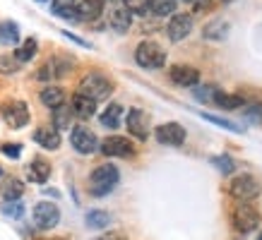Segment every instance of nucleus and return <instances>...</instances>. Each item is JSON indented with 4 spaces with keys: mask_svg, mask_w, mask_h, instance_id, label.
Segmentation results:
<instances>
[{
    "mask_svg": "<svg viewBox=\"0 0 262 240\" xmlns=\"http://www.w3.org/2000/svg\"><path fill=\"white\" fill-rule=\"evenodd\" d=\"M72 123V111L65 108V106H58L53 108V128L56 130H68Z\"/></svg>",
    "mask_w": 262,
    "mask_h": 240,
    "instance_id": "c756f323",
    "label": "nucleus"
},
{
    "mask_svg": "<svg viewBox=\"0 0 262 240\" xmlns=\"http://www.w3.org/2000/svg\"><path fill=\"white\" fill-rule=\"evenodd\" d=\"M3 214L10 216V219H22V216H24V204L19 200L5 202V204H3Z\"/></svg>",
    "mask_w": 262,
    "mask_h": 240,
    "instance_id": "473e14b6",
    "label": "nucleus"
},
{
    "mask_svg": "<svg viewBox=\"0 0 262 240\" xmlns=\"http://www.w3.org/2000/svg\"><path fill=\"white\" fill-rule=\"evenodd\" d=\"M168 39L173 41V43H178V41L188 39L192 32V15H188V12H178V15H171V19H168Z\"/></svg>",
    "mask_w": 262,
    "mask_h": 240,
    "instance_id": "9d476101",
    "label": "nucleus"
},
{
    "mask_svg": "<svg viewBox=\"0 0 262 240\" xmlns=\"http://www.w3.org/2000/svg\"><path fill=\"white\" fill-rule=\"evenodd\" d=\"M209 163H212V166H214L216 171L222 173V176H229V173H233V171H236V161L231 159L229 154H222V156H212V159H209Z\"/></svg>",
    "mask_w": 262,
    "mask_h": 240,
    "instance_id": "7c9ffc66",
    "label": "nucleus"
},
{
    "mask_svg": "<svg viewBox=\"0 0 262 240\" xmlns=\"http://www.w3.org/2000/svg\"><path fill=\"white\" fill-rule=\"evenodd\" d=\"M27 176H29V180L32 183H46L48 178H51V163H48L46 159H41V156H36V159H32V163H29V168H27Z\"/></svg>",
    "mask_w": 262,
    "mask_h": 240,
    "instance_id": "f3484780",
    "label": "nucleus"
},
{
    "mask_svg": "<svg viewBox=\"0 0 262 240\" xmlns=\"http://www.w3.org/2000/svg\"><path fill=\"white\" fill-rule=\"evenodd\" d=\"M0 152L5 154L8 159H19L22 156V144H15V142H5L0 147Z\"/></svg>",
    "mask_w": 262,
    "mask_h": 240,
    "instance_id": "c9c22d12",
    "label": "nucleus"
},
{
    "mask_svg": "<svg viewBox=\"0 0 262 240\" xmlns=\"http://www.w3.org/2000/svg\"><path fill=\"white\" fill-rule=\"evenodd\" d=\"M168 77H171V82L178 84V87H198L200 70L192 67V65H173L171 72H168Z\"/></svg>",
    "mask_w": 262,
    "mask_h": 240,
    "instance_id": "4468645a",
    "label": "nucleus"
},
{
    "mask_svg": "<svg viewBox=\"0 0 262 240\" xmlns=\"http://www.w3.org/2000/svg\"><path fill=\"white\" fill-rule=\"evenodd\" d=\"M77 94L87 96L92 101H103V99H108L113 94V82L101 75V72H89L80 80V89H77Z\"/></svg>",
    "mask_w": 262,
    "mask_h": 240,
    "instance_id": "f03ea898",
    "label": "nucleus"
},
{
    "mask_svg": "<svg viewBox=\"0 0 262 240\" xmlns=\"http://www.w3.org/2000/svg\"><path fill=\"white\" fill-rule=\"evenodd\" d=\"M0 176H3V168H0Z\"/></svg>",
    "mask_w": 262,
    "mask_h": 240,
    "instance_id": "c03bdc74",
    "label": "nucleus"
},
{
    "mask_svg": "<svg viewBox=\"0 0 262 240\" xmlns=\"http://www.w3.org/2000/svg\"><path fill=\"white\" fill-rule=\"evenodd\" d=\"M72 65H75V60H70V58H53V60H48L46 65H41L39 72H36V77L43 82L53 80V77H65V75L72 70Z\"/></svg>",
    "mask_w": 262,
    "mask_h": 240,
    "instance_id": "ddd939ff",
    "label": "nucleus"
},
{
    "mask_svg": "<svg viewBox=\"0 0 262 240\" xmlns=\"http://www.w3.org/2000/svg\"><path fill=\"white\" fill-rule=\"evenodd\" d=\"M127 130H130V135L137 137V139H147L149 137V115L142 111V108H133V111H127Z\"/></svg>",
    "mask_w": 262,
    "mask_h": 240,
    "instance_id": "f8f14e48",
    "label": "nucleus"
},
{
    "mask_svg": "<svg viewBox=\"0 0 262 240\" xmlns=\"http://www.w3.org/2000/svg\"><path fill=\"white\" fill-rule=\"evenodd\" d=\"M17 67H19V63H17L15 58H10V56L0 58V72H5V75H15Z\"/></svg>",
    "mask_w": 262,
    "mask_h": 240,
    "instance_id": "4c0bfd02",
    "label": "nucleus"
},
{
    "mask_svg": "<svg viewBox=\"0 0 262 240\" xmlns=\"http://www.w3.org/2000/svg\"><path fill=\"white\" fill-rule=\"evenodd\" d=\"M0 195L5 202H15L24 195V183L19 178H5L3 180V187H0Z\"/></svg>",
    "mask_w": 262,
    "mask_h": 240,
    "instance_id": "412c9836",
    "label": "nucleus"
},
{
    "mask_svg": "<svg viewBox=\"0 0 262 240\" xmlns=\"http://www.w3.org/2000/svg\"><path fill=\"white\" fill-rule=\"evenodd\" d=\"M41 104L48 108H58L65 104V91L60 87H46L41 91Z\"/></svg>",
    "mask_w": 262,
    "mask_h": 240,
    "instance_id": "a878e982",
    "label": "nucleus"
},
{
    "mask_svg": "<svg viewBox=\"0 0 262 240\" xmlns=\"http://www.w3.org/2000/svg\"><path fill=\"white\" fill-rule=\"evenodd\" d=\"M202 118L209 120V123H214V125H219V128H224V130H231V132H243V130H241V125H236V123H231V120L216 118V115H209V113H202Z\"/></svg>",
    "mask_w": 262,
    "mask_h": 240,
    "instance_id": "72a5a7b5",
    "label": "nucleus"
},
{
    "mask_svg": "<svg viewBox=\"0 0 262 240\" xmlns=\"http://www.w3.org/2000/svg\"><path fill=\"white\" fill-rule=\"evenodd\" d=\"M214 104L226 108V111H236V108H243L246 106V99L241 94H229V91H216L214 94Z\"/></svg>",
    "mask_w": 262,
    "mask_h": 240,
    "instance_id": "5701e85b",
    "label": "nucleus"
},
{
    "mask_svg": "<svg viewBox=\"0 0 262 240\" xmlns=\"http://www.w3.org/2000/svg\"><path fill=\"white\" fill-rule=\"evenodd\" d=\"M0 43H3V46H15V43H19V27H17L12 19L0 22Z\"/></svg>",
    "mask_w": 262,
    "mask_h": 240,
    "instance_id": "393cba45",
    "label": "nucleus"
},
{
    "mask_svg": "<svg viewBox=\"0 0 262 240\" xmlns=\"http://www.w3.org/2000/svg\"><path fill=\"white\" fill-rule=\"evenodd\" d=\"M70 144H72V149H75L77 154H94L96 149H99V139H96V135L89 128H84V125L72 128Z\"/></svg>",
    "mask_w": 262,
    "mask_h": 240,
    "instance_id": "1a4fd4ad",
    "label": "nucleus"
},
{
    "mask_svg": "<svg viewBox=\"0 0 262 240\" xmlns=\"http://www.w3.org/2000/svg\"><path fill=\"white\" fill-rule=\"evenodd\" d=\"M72 113L82 120H89L96 113V101H92V99L82 94H75L72 96Z\"/></svg>",
    "mask_w": 262,
    "mask_h": 240,
    "instance_id": "a211bd4d",
    "label": "nucleus"
},
{
    "mask_svg": "<svg viewBox=\"0 0 262 240\" xmlns=\"http://www.w3.org/2000/svg\"><path fill=\"white\" fill-rule=\"evenodd\" d=\"M84 224H87V228H106V226H111V214L103 209H92L84 216Z\"/></svg>",
    "mask_w": 262,
    "mask_h": 240,
    "instance_id": "bb28decb",
    "label": "nucleus"
},
{
    "mask_svg": "<svg viewBox=\"0 0 262 240\" xmlns=\"http://www.w3.org/2000/svg\"><path fill=\"white\" fill-rule=\"evenodd\" d=\"M34 142L39 144L41 149L56 152L58 147H60V132L56 128H39L34 132Z\"/></svg>",
    "mask_w": 262,
    "mask_h": 240,
    "instance_id": "2eb2a0df",
    "label": "nucleus"
},
{
    "mask_svg": "<svg viewBox=\"0 0 262 240\" xmlns=\"http://www.w3.org/2000/svg\"><path fill=\"white\" fill-rule=\"evenodd\" d=\"M51 10H53V15L60 17V19L77 22V3H75V0H51Z\"/></svg>",
    "mask_w": 262,
    "mask_h": 240,
    "instance_id": "6ab92c4d",
    "label": "nucleus"
},
{
    "mask_svg": "<svg viewBox=\"0 0 262 240\" xmlns=\"http://www.w3.org/2000/svg\"><path fill=\"white\" fill-rule=\"evenodd\" d=\"M216 91H219V89H216L214 84H202V87H195L192 96H195L198 101H202V104H209V101H214Z\"/></svg>",
    "mask_w": 262,
    "mask_h": 240,
    "instance_id": "2f4dec72",
    "label": "nucleus"
},
{
    "mask_svg": "<svg viewBox=\"0 0 262 240\" xmlns=\"http://www.w3.org/2000/svg\"><path fill=\"white\" fill-rule=\"evenodd\" d=\"M60 221V209L53 202H39L34 207V226L39 231H48V228H56Z\"/></svg>",
    "mask_w": 262,
    "mask_h": 240,
    "instance_id": "6e6552de",
    "label": "nucleus"
},
{
    "mask_svg": "<svg viewBox=\"0 0 262 240\" xmlns=\"http://www.w3.org/2000/svg\"><path fill=\"white\" fill-rule=\"evenodd\" d=\"M229 192L233 200L238 202H250L255 200L257 195H260V183H257V178L255 176H248V173H241L231 180L229 185Z\"/></svg>",
    "mask_w": 262,
    "mask_h": 240,
    "instance_id": "39448f33",
    "label": "nucleus"
},
{
    "mask_svg": "<svg viewBox=\"0 0 262 240\" xmlns=\"http://www.w3.org/2000/svg\"><path fill=\"white\" fill-rule=\"evenodd\" d=\"M147 12L154 17H166L176 12V0H149L147 3Z\"/></svg>",
    "mask_w": 262,
    "mask_h": 240,
    "instance_id": "cd10ccee",
    "label": "nucleus"
},
{
    "mask_svg": "<svg viewBox=\"0 0 262 240\" xmlns=\"http://www.w3.org/2000/svg\"><path fill=\"white\" fill-rule=\"evenodd\" d=\"M257 240H262V233H260V238H257Z\"/></svg>",
    "mask_w": 262,
    "mask_h": 240,
    "instance_id": "37998d69",
    "label": "nucleus"
},
{
    "mask_svg": "<svg viewBox=\"0 0 262 240\" xmlns=\"http://www.w3.org/2000/svg\"><path fill=\"white\" fill-rule=\"evenodd\" d=\"M48 240H68V238H48Z\"/></svg>",
    "mask_w": 262,
    "mask_h": 240,
    "instance_id": "a19ab883",
    "label": "nucleus"
},
{
    "mask_svg": "<svg viewBox=\"0 0 262 240\" xmlns=\"http://www.w3.org/2000/svg\"><path fill=\"white\" fill-rule=\"evenodd\" d=\"M96 240H127V235L120 231H108V233H103V235H99Z\"/></svg>",
    "mask_w": 262,
    "mask_h": 240,
    "instance_id": "58836bf2",
    "label": "nucleus"
},
{
    "mask_svg": "<svg viewBox=\"0 0 262 240\" xmlns=\"http://www.w3.org/2000/svg\"><path fill=\"white\" fill-rule=\"evenodd\" d=\"M135 60L144 70H159L166 63V53H164V48L157 41H142L135 48Z\"/></svg>",
    "mask_w": 262,
    "mask_h": 240,
    "instance_id": "7ed1b4c3",
    "label": "nucleus"
},
{
    "mask_svg": "<svg viewBox=\"0 0 262 240\" xmlns=\"http://www.w3.org/2000/svg\"><path fill=\"white\" fill-rule=\"evenodd\" d=\"M147 3H149V0H123V8H125L130 15H144V12H147Z\"/></svg>",
    "mask_w": 262,
    "mask_h": 240,
    "instance_id": "f704fd0d",
    "label": "nucleus"
},
{
    "mask_svg": "<svg viewBox=\"0 0 262 240\" xmlns=\"http://www.w3.org/2000/svg\"><path fill=\"white\" fill-rule=\"evenodd\" d=\"M231 224L238 233H253L257 226H260V211L255 207H250L248 202H238V207L233 209L231 214Z\"/></svg>",
    "mask_w": 262,
    "mask_h": 240,
    "instance_id": "20e7f679",
    "label": "nucleus"
},
{
    "mask_svg": "<svg viewBox=\"0 0 262 240\" xmlns=\"http://www.w3.org/2000/svg\"><path fill=\"white\" fill-rule=\"evenodd\" d=\"M108 24H111V29H116L118 34H125L127 29H130V24H133V15H130L125 8H116V10H111V15H108Z\"/></svg>",
    "mask_w": 262,
    "mask_h": 240,
    "instance_id": "aec40b11",
    "label": "nucleus"
},
{
    "mask_svg": "<svg viewBox=\"0 0 262 240\" xmlns=\"http://www.w3.org/2000/svg\"><path fill=\"white\" fill-rule=\"evenodd\" d=\"M36 51H39V43H36V39H27L22 46L15 51V60H17V63H29V60L36 56Z\"/></svg>",
    "mask_w": 262,
    "mask_h": 240,
    "instance_id": "c85d7f7f",
    "label": "nucleus"
},
{
    "mask_svg": "<svg viewBox=\"0 0 262 240\" xmlns=\"http://www.w3.org/2000/svg\"><path fill=\"white\" fill-rule=\"evenodd\" d=\"M222 3H233V0H222Z\"/></svg>",
    "mask_w": 262,
    "mask_h": 240,
    "instance_id": "79ce46f5",
    "label": "nucleus"
},
{
    "mask_svg": "<svg viewBox=\"0 0 262 240\" xmlns=\"http://www.w3.org/2000/svg\"><path fill=\"white\" fill-rule=\"evenodd\" d=\"M246 108V118L248 120H253V123H260L262 120V104H248V106H243Z\"/></svg>",
    "mask_w": 262,
    "mask_h": 240,
    "instance_id": "e433bc0d",
    "label": "nucleus"
},
{
    "mask_svg": "<svg viewBox=\"0 0 262 240\" xmlns=\"http://www.w3.org/2000/svg\"><path fill=\"white\" fill-rule=\"evenodd\" d=\"M226 34H229V22H224V19H212L202 29V36L209 41H222L226 39Z\"/></svg>",
    "mask_w": 262,
    "mask_h": 240,
    "instance_id": "b1692460",
    "label": "nucleus"
},
{
    "mask_svg": "<svg viewBox=\"0 0 262 240\" xmlns=\"http://www.w3.org/2000/svg\"><path fill=\"white\" fill-rule=\"evenodd\" d=\"M39 3H43V0H39Z\"/></svg>",
    "mask_w": 262,
    "mask_h": 240,
    "instance_id": "a18cd8bd",
    "label": "nucleus"
},
{
    "mask_svg": "<svg viewBox=\"0 0 262 240\" xmlns=\"http://www.w3.org/2000/svg\"><path fill=\"white\" fill-rule=\"evenodd\" d=\"M0 113H3V120L8 123L12 130H19L24 128L27 123H29V106L24 104V101H8V104L0 108Z\"/></svg>",
    "mask_w": 262,
    "mask_h": 240,
    "instance_id": "0eeeda50",
    "label": "nucleus"
},
{
    "mask_svg": "<svg viewBox=\"0 0 262 240\" xmlns=\"http://www.w3.org/2000/svg\"><path fill=\"white\" fill-rule=\"evenodd\" d=\"M99 120H101L103 128H111V130L120 128V120H123V106L120 104H108Z\"/></svg>",
    "mask_w": 262,
    "mask_h": 240,
    "instance_id": "4be33fe9",
    "label": "nucleus"
},
{
    "mask_svg": "<svg viewBox=\"0 0 262 240\" xmlns=\"http://www.w3.org/2000/svg\"><path fill=\"white\" fill-rule=\"evenodd\" d=\"M192 5H195V8L198 10H202V8H209V0H190Z\"/></svg>",
    "mask_w": 262,
    "mask_h": 240,
    "instance_id": "ea45409f",
    "label": "nucleus"
},
{
    "mask_svg": "<svg viewBox=\"0 0 262 240\" xmlns=\"http://www.w3.org/2000/svg\"><path fill=\"white\" fill-rule=\"evenodd\" d=\"M103 12V0H82L77 5V22H94Z\"/></svg>",
    "mask_w": 262,
    "mask_h": 240,
    "instance_id": "dca6fc26",
    "label": "nucleus"
},
{
    "mask_svg": "<svg viewBox=\"0 0 262 240\" xmlns=\"http://www.w3.org/2000/svg\"><path fill=\"white\" fill-rule=\"evenodd\" d=\"M154 137L159 144H168V147H181L185 142V128L178 125V123H164L159 128L154 130Z\"/></svg>",
    "mask_w": 262,
    "mask_h": 240,
    "instance_id": "9b49d317",
    "label": "nucleus"
},
{
    "mask_svg": "<svg viewBox=\"0 0 262 240\" xmlns=\"http://www.w3.org/2000/svg\"><path fill=\"white\" fill-rule=\"evenodd\" d=\"M99 152L103 156H113V159H130V156H135V144L130 142L127 137L111 135L99 144Z\"/></svg>",
    "mask_w": 262,
    "mask_h": 240,
    "instance_id": "423d86ee",
    "label": "nucleus"
},
{
    "mask_svg": "<svg viewBox=\"0 0 262 240\" xmlns=\"http://www.w3.org/2000/svg\"><path fill=\"white\" fill-rule=\"evenodd\" d=\"M120 180V171L113 163H101V166H96L92 171V176H89V192L94 195V197H103V195H108L113 192V187L118 185Z\"/></svg>",
    "mask_w": 262,
    "mask_h": 240,
    "instance_id": "f257e3e1",
    "label": "nucleus"
}]
</instances>
